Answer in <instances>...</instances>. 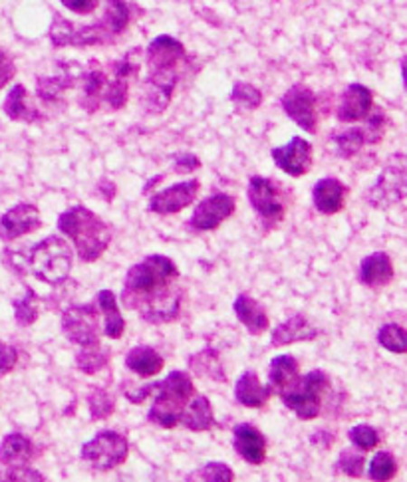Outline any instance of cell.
<instances>
[{
    "label": "cell",
    "instance_id": "obj_36",
    "mask_svg": "<svg viewBox=\"0 0 407 482\" xmlns=\"http://www.w3.org/2000/svg\"><path fill=\"white\" fill-rule=\"evenodd\" d=\"M88 405H90V417L94 419V421L108 419L116 409L114 397H111L106 389H101V387L91 389L90 395H88Z\"/></svg>",
    "mask_w": 407,
    "mask_h": 482
},
{
    "label": "cell",
    "instance_id": "obj_48",
    "mask_svg": "<svg viewBox=\"0 0 407 482\" xmlns=\"http://www.w3.org/2000/svg\"><path fill=\"white\" fill-rule=\"evenodd\" d=\"M60 3H62L68 10H72V13L86 16L94 13L99 5V0H60Z\"/></svg>",
    "mask_w": 407,
    "mask_h": 482
},
{
    "label": "cell",
    "instance_id": "obj_40",
    "mask_svg": "<svg viewBox=\"0 0 407 482\" xmlns=\"http://www.w3.org/2000/svg\"><path fill=\"white\" fill-rule=\"evenodd\" d=\"M395 473H398V463H395L393 455L382 450V453H378L372 458V463H370L372 480H390L395 477Z\"/></svg>",
    "mask_w": 407,
    "mask_h": 482
},
{
    "label": "cell",
    "instance_id": "obj_7",
    "mask_svg": "<svg viewBox=\"0 0 407 482\" xmlns=\"http://www.w3.org/2000/svg\"><path fill=\"white\" fill-rule=\"evenodd\" d=\"M403 199H407V156L395 153L385 163L374 187L365 193V201L374 209H388Z\"/></svg>",
    "mask_w": 407,
    "mask_h": 482
},
{
    "label": "cell",
    "instance_id": "obj_12",
    "mask_svg": "<svg viewBox=\"0 0 407 482\" xmlns=\"http://www.w3.org/2000/svg\"><path fill=\"white\" fill-rule=\"evenodd\" d=\"M249 201L264 222H280L284 217V204L280 193L272 179L254 175L249 181Z\"/></svg>",
    "mask_w": 407,
    "mask_h": 482
},
{
    "label": "cell",
    "instance_id": "obj_29",
    "mask_svg": "<svg viewBox=\"0 0 407 482\" xmlns=\"http://www.w3.org/2000/svg\"><path fill=\"white\" fill-rule=\"evenodd\" d=\"M5 114L13 121H23V123H34L43 119L38 108L30 104L28 94L24 86L16 84L13 90L8 91V96L5 99Z\"/></svg>",
    "mask_w": 407,
    "mask_h": 482
},
{
    "label": "cell",
    "instance_id": "obj_38",
    "mask_svg": "<svg viewBox=\"0 0 407 482\" xmlns=\"http://www.w3.org/2000/svg\"><path fill=\"white\" fill-rule=\"evenodd\" d=\"M231 101H235V104L242 109H257L262 104V94L259 91V88H254L252 84L237 81L231 91Z\"/></svg>",
    "mask_w": 407,
    "mask_h": 482
},
{
    "label": "cell",
    "instance_id": "obj_33",
    "mask_svg": "<svg viewBox=\"0 0 407 482\" xmlns=\"http://www.w3.org/2000/svg\"><path fill=\"white\" fill-rule=\"evenodd\" d=\"M298 377H300V367L292 355H277L270 362L269 367L270 387L279 389V392H284V389L290 387Z\"/></svg>",
    "mask_w": 407,
    "mask_h": 482
},
{
    "label": "cell",
    "instance_id": "obj_44",
    "mask_svg": "<svg viewBox=\"0 0 407 482\" xmlns=\"http://www.w3.org/2000/svg\"><path fill=\"white\" fill-rule=\"evenodd\" d=\"M139 54H141V50L139 48H134V50H129V52L126 54V58H121L119 61H116L114 64V76L116 78H131V76H136L137 71H139Z\"/></svg>",
    "mask_w": 407,
    "mask_h": 482
},
{
    "label": "cell",
    "instance_id": "obj_11",
    "mask_svg": "<svg viewBox=\"0 0 407 482\" xmlns=\"http://www.w3.org/2000/svg\"><path fill=\"white\" fill-rule=\"evenodd\" d=\"M280 106L298 128L307 133L318 131V118H317V96L314 91L304 84H294L289 88L287 94L282 96Z\"/></svg>",
    "mask_w": 407,
    "mask_h": 482
},
{
    "label": "cell",
    "instance_id": "obj_45",
    "mask_svg": "<svg viewBox=\"0 0 407 482\" xmlns=\"http://www.w3.org/2000/svg\"><path fill=\"white\" fill-rule=\"evenodd\" d=\"M18 362V352L13 345H8L5 342H0V377H5L14 369Z\"/></svg>",
    "mask_w": 407,
    "mask_h": 482
},
{
    "label": "cell",
    "instance_id": "obj_14",
    "mask_svg": "<svg viewBox=\"0 0 407 482\" xmlns=\"http://www.w3.org/2000/svg\"><path fill=\"white\" fill-rule=\"evenodd\" d=\"M272 159L277 167L282 169L290 177H304L312 169L314 156L312 143L302 137H292L289 146L274 147Z\"/></svg>",
    "mask_w": 407,
    "mask_h": 482
},
{
    "label": "cell",
    "instance_id": "obj_46",
    "mask_svg": "<svg viewBox=\"0 0 407 482\" xmlns=\"http://www.w3.org/2000/svg\"><path fill=\"white\" fill-rule=\"evenodd\" d=\"M16 74V66L3 48H0V90H3Z\"/></svg>",
    "mask_w": 407,
    "mask_h": 482
},
{
    "label": "cell",
    "instance_id": "obj_49",
    "mask_svg": "<svg viewBox=\"0 0 407 482\" xmlns=\"http://www.w3.org/2000/svg\"><path fill=\"white\" fill-rule=\"evenodd\" d=\"M6 480H44V477L38 473V470L26 468V467H10L8 475L5 477Z\"/></svg>",
    "mask_w": 407,
    "mask_h": 482
},
{
    "label": "cell",
    "instance_id": "obj_39",
    "mask_svg": "<svg viewBox=\"0 0 407 482\" xmlns=\"http://www.w3.org/2000/svg\"><path fill=\"white\" fill-rule=\"evenodd\" d=\"M364 465H365V458L360 450L345 449L340 453V458H338V463H336V468H338L340 473H344L345 477L360 478L364 473Z\"/></svg>",
    "mask_w": 407,
    "mask_h": 482
},
{
    "label": "cell",
    "instance_id": "obj_34",
    "mask_svg": "<svg viewBox=\"0 0 407 482\" xmlns=\"http://www.w3.org/2000/svg\"><path fill=\"white\" fill-rule=\"evenodd\" d=\"M109 360V352H106L101 344H94V345H86L81 347L80 354L76 355V365L81 373H98L101 372L108 365Z\"/></svg>",
    "mask_w": 407,
    "mask_h": 482
},
{
    "label": "cell",
    "instance_id": "obj_23",
    "mask_svg": "<svg viewBox=\"0 0 407 482\" xmlns=\"http://www.w3.org/2000/svg\"><path fill=\"white\" fill-rule=\"evenodd\" d=\"M108 78L104 71L98 68V64H91L90 70H81L80 76V86H81V96H80V106L86 111H96L101 104H104V94L108 88Z\"/></svg>",
    "mask_w": 407,
    "mask_h": 482
},
{
    "label": "cell",
    "instance_id": "obj_17",
    "mask_svg": "<svg viewBox=\"0 0 407 482\" xmlns=\"http://www.w3.org/2000/svg\"><path fill=\"white\" fill-rule=\"evenodd\" d=\"M201 189L199 179L183 181L173 184V187L156 193L149 201V211L156 214H175L197 199Z\"/></svg>",
    "mask_w": 407,
    "mask_h": 482
},
{
    "label": "cell",
    "instance_id": "obj_16",
    "mask_svg": "<svg viewBox=\"0 0 407 482\" xmlns=\"http://www.w3.org/2000/svg\"><path fill=\"white\" fill-rule=\"evenodd\" d=\"M146 58L149 71H167V70L179 71V66L183 61H187V50L177 38L163 34L157 36L156 40H151L146 50Z\"/></svg>",
    "mask_w": 407,
    "mask_h": 482
},
{
    "label": "cell",
    "instance_id": "obj_19",
    "mask_svg": "<svg viewBox=\"0 0 407 482\" xmlns=\"http://www.w3.org/2000/svg\"><path fill=\"white\" fill-rule=\"evenodd\" d=\"M232 447L242 460L251 465H262L267 458V439L257 427L241 423L232 430Z\"/></svg>",
    "mask_w": 407,
    "mask_h": 482
},
{
    "label": "cell",
    "instance_id": "obj_9",
    "mask_svg": "<svg viewBox=\"0 0 407 482\" xmlns=\"http://www.w3.org/2000/svg\"><path fill=\"white\" fill-rule=\"evenodd\" d=\"M62 332L70 342L86 347L99 344L98 312L91 304H74L62 314Z\"/></svg>",
    "mask_w": 407,
    "mask_h": 482
},
{
    "label": "cell",
    "instance_id": "obj_13",
    "mask_svg": "<svg viewBox=\"0 0 407 482\" xmlns=\"http://www.w3.org/2000/svg\"><path fill=\"white\" fill-rule=\"evenodd\" d=\"M235 213V199L227 193H215L209 199L199 203V207L193 213L189 227L193 231H215Z\"/></svg>",
    "mask_w": 407,
    "mask_h": 482
},
{
    "label": "cell",
    "instance_id": "obj_42",
    "mask_svg": "<svg viewBox=\"0 0 407 482\" xmlns=\"http://www.w3.org/2000/svg\"><path fill=\"white\" fill-rule=\"evenodd\" d=\"M187 480H209V482H232V470L225 463H209L187 477Z\"/></svg>",
    "mask_w": 407,
    "mask_h": 482
},
{
    "label": "cell",
    "instance_id": "obj_28",
    "mask_svg": "<svg viewBox=\"0 0 407 482\" xmlns=\"http://www.w3.org/2000/svg\"><path fill=\"white\" fill-rule=\"evenodd\" d=\"M33 455V440L23 433H10L0 443V463L6 467H26Z\"/></svg>",
    "mask_w": 407,
    "mask_h": 482
},
{
    "label": "cell",
    "instance_id": "obj_18",
    "mask_svg": "<svg viewBox=\"0 0 407 482\" xmlns=\"http://www.w3.org/2000/svg\"><path fill=\"white\" fill-rule=\"evenodd\" d=\"M60 74L56 76H40L36 81V94L44 104H58L60 98L64 96L66 90H72L81 76L80 64H68L62 61L58 64Z\"/></svg>",
    "mask_w": 407,
    "mask_h": 482
},
{
    "label": "cell",
    "instance_id": "obj_15",
    "mask_svg": "<svg viewBox=\"0 0 407 482\" xmlns=\"http://www.w3.org/2000/svg\"><path fill=\"white\" fill-rule=\"evenodd\" d=\"M43 227L40 211L30 203H18L0 217V239L10 242Z\"/></svg>",
    "mask_w": 407,
    "mask_h": 482
},
{
    "label": "cell",
    "instance_id": "obj_35",
    "mask_svg": "<svg viewBox=\"0 0 407 482\" xmlns=\"http://www.w3.org/2000/svg\"><path fill=\"white\" fill-rule=\"evenodd\" d=\"M378 342L392 354H407V330L398 324H385L378 332Z\"/></svg>",
    "mask_w": 407,
    "mask_h": 482
},
{
    "label": "cell",
    "instance_id": "obj_21",
    "mask_svg": "<svg viewBox=\"0 0 407 482\" xmlns=\"http://www.w3.org/2000/svg\"><path fill=\"white\" fill-rule=\"evenodd\" d=\"M317 337H318V330L307 320V316L294 314L289 317L287 322H282L274 327L272 336H270V345L280 347V345H289V344H297V342H312V340H317Z\"/></svg>",
    "mask_w": 407,
    "mask_h": 482
},
{
    "label": "cell",
    "instance_id": "obj_10",
    "mask_svg": "<svg viewBox=\"0 0 407 482\" xmlns=\"http://www.w3.org/2000/svg\"><path fill=\"white\" fill-rule=\"evenodd\" d=\"M383 131H385V118L382 111H378V114H374L368 119L364 128H350L340 133H334L332 143L340 157H354L358 156L365 146L380 143L383 137Z\"/></svg>",
    "mask_w": 407,
    "mask_h": 482
},
{
    "label": "cell",
    "instance_id": "obj_20",
    "mask_svg": "<svg viewBox=\"0 0 407 482\" xmlns=\"http://www.w3.org/2000/svg\"><path fill=\"white\" fill-rule=\"evenodd\" d=\"M374 108V96L370 88L362 84H350L342 94L338 106V119L342 123L362 121L370 116Z\"/></svg>",
    "mask_w": 407,
    "mask_h": 482
},
{
    "label": "cell",
    "instance_id": "obj_5",
    "mask_svg": "<svg viewBox=\"0 0 407 482\" xmlns=\"http://www.w3.org/2000/svg\"><path fill=\"white\" fill-rule=\"evenodd\" d=\"M74 252L60 237H48L34 244L28 252V266L40 282L60 286L72 272Z\"/></svg>",
    "mask_w": 407,
    "mask_h": 482
},
{
    "label": "cell",
    "instance_id": "obj_25",
    "mask_svg": "<svg viewBox=\"0 0 407 482\" xmlns=\"http://www.w3.org/2000/svg\"><path fill=\"white\" fill-rule=\"evenodd\" d=\"M393 280V264L385 252H374L360 262V282L370 288L390 284Z\"/></svg>",
    "mask_w": 407,
    "mask_h": 482
},
{
    "label": "cell",
    "instance_id": "obj_1",
    "mask_svg": "<svg viewBox=\"0 0 407 482\" xmlns=\"http://www.w3.org/2000/svg\"><path fill=\"white\" fill-rule=\"evenodd\" d=\"M185 290L179 284L175 262L163 254L146 256L126 274L121 302L128 310H136L149 324L177 320Z\"/></svg>",
    "mask_w": 407,
    "mask_h": 482
},
{
    "label": "cell",
    "instance_id": "obj_50",
    "mask_svg": "<svg viewBox=\"0 0 407 482\" xmlns=\"http://www.w3.org/2000/svg\"><path fill=\"white\" fill-rule=\"evenodd\" d=\"M402 78H403V86L407 90V56L402 60Z\"/></svg>",
    "mask_w": 407,
    "mask_h": 482
},
{
    "label": "cell",
    "instance_id": "obj_31",
    "mask_svg": "<svg viewBox=\"0 0 407 482\" xmlns=\"http://www.w3.org/2000/svg\"><path fill=\"white\" fill-rule=\"evenodd\" d=\"M98 306H99V310L104 312V317H106L104 334L109 337V340H119V337L124 336V332H126V320L119 312L116 294L111 290L98 292Z\"/></svg>",
    "mask_w": 407,
    "mask_h": 482
},
{
    "label": "cell",
    "instance_id": "obj_4",
    "mask_svg": "<svg viewBox=\"0 0 407 482\" xmlns=\"http://www.w3.org/2000/svg\"><path fill=\"white\" fill-rule=\"evenodd\" d=\"M156 399L149 409L147 419L163 429L177 427L183 409L195 395V385L185 372H171L163 382H156Z\"/></svg>",
    "mask_w": 407,
    "mask_h": 482
},
{
    "label": "cell",
    "instance_id": "obj_41",
    "mask_svg": "<svg viewBox=\"0 0 407 482\" xmlns=\"http://www.w3.org/2000/svg\"><path fill=\"white\" fill-rule=\"evenodd\" d=\"M128 80L126 78H116L108 81L106 94H104V104H108L111 109H121L128 104Z\"/></svg>",
    "mask_w": 407,
    "mask_h": 482
},
{
    "label": "cell",
    "instance_id": "obj_6",
    "mask_svg": "<svg viewBox=\"0 0 407 482\" xmlns=\"http://www.w3.org/2000/svg\"><path fill=\"white\" fill-rule=\"evenodd\" d=\"M328 387V375L322 369H314V372L298 377L290 387L280 392V399L302 421H312L322 411V397Z\"/></svg>",
    "mask_w": 407,
    "mask_h": 482
},
{
    "label": "cell",
    "instance_id": "obj_37",
    "mask_svg": "<svg viewBox=\"0 0 407 482\" xmlns=\"http://www.w3.org/2000/svg\"><path fill=\"white\" fill-rule=\"evenodd\" d=\"M40 316V307H38V296L26 288V296L14 302V317L18 326H33Z\"/></svg>",
    "mask_w": 407,
    "mask_h": 482
},
{
    "label": "cell",
    "instance_id": "obj_26",
    "mask_svg": "<svg viewBox=\"0 0 407 482\" xmlns=\"http://www.w3.org/2000/svg\"><path fill=\"white\" fill-rule=\"evenodd\" d=\"M232 310H235L239 322L247 327L252 336H260L262 332L269 330L270 322L267 312H264V307L257 300L251 298L249 294H239L235 304H232Z\"/></svg>",
    "mask_w": 407,
    "mask_h": 482
},
{
    "label": "cell",
    "instance_id": "obj_8",
    "mask_svg": "<svg viewBox=\"0 0 407 482\" xmlns=\"http://www.w3.org/2000/svg\"><path fill=\"white\" fill-rule=\"evenodd\" d=\"M128 453V439L119 435L118 430L108 429L99 430L94 439H90L88 443L81 447V458H84L91 468L99 470V473H106V470L124 465Z\"/></svg>",
    "mask_w": 407,
    "mask_h": 482
},
{
    "label": "cell",
    "instance_id": "obj_47",
    "mask_svg": "<svg viewBox=\"0 0 407 482\" xmlns=\"http://www.w3.org/2000/svg\"><path fill=\"white\" fill-rule=\"evenodd\" d=\"M173 161H175L177 173H191L201 167V159L197 156H193V153H177Z\"/></svg>",
    "mask_w": 407,
    "mask_h": 482
},
{
    "label": "cell",
    "instance_id": "obj_43",
    "mask_svg": "<svg viewBox=\"0 0 407 482\" xmlns=\"http://www.w3.org/2000/svg\"><path fill=\"white\" fill-rule=\"evenodd\" d=\"M348 437L354 443V447L360 449V450H372V449L378 447V443H380L378 430H375L370 425H355V427H352L348 430Z\"/></svg>",
    "mask_w": 407,
    "mask_h": 482
},
{
    "label": "cell",
    "instance_id": "obj_32",
    "mask_svg": "<svg viewBox=\"0 0 407 482\" xmlns=\"http://www.w3.org/2000/svg\"><path fill=\"white\" fill-rule=\"evenodd\" d=\"M189 369L199 377H207V379H213V382H221V383L227 382L225 369H222V364H221V355L219 352L211 350V347L193 354L189 357Z\"/></svg>",
    "mask_w": 407,
    "mask_h": 482
},
{
    "label": "cell",
    "instance_id": "obj_24",
    "mask_svg": "<svg viewBox=\"0 0 407 482\" xmlns=\"http://www.w3.org/2000/svg\"><path fill=\"white\" fill-rule=\"evenodd\" d=\"M272 393L270 385H262L260 379L254 372H244L235 385L237 403L249 409H262L269 403Z\"/></svg>",
    "mask_w": 407,
    "mask_h": 482
},
{
    "label": "cell",
    "instance_id": "obj_3",
    "mask_svg": "<svg viewBox=\"0 0 407 482\" xmlns=\"http://www.w3.org/2000/svg\"><path fill=\"white\" fill-rule=\"evenodd\" d=\"M58 229L72 239L78 256L84 262H94L108 250L111 242V227L96 213L76 204L58 217Z\"/></svg>",
    "mask_w": 407,
    "mask_h": 482
},
{
    "label": "cell",
    "instance_id": "obj_2",
    "mask_svg": "<svg viewBox=\"0 0 407 482\" xmlns=\"http://www.w3.org/2000/svg\"><path fill=\"white\" fill-rule=\"evenodd\" d=\"M104 16L94 24H74L68 18L56 14L50 24L48 38L56 48L74 46H104L126 33L129 24V6L124 0H104Z\"/></svg>",
    "mask_w": 407,
    "mask_h": 482
},
{
    "label": "cell",
    "instance_id": "obj_22",
    "mask_svg": "<svg viewBox=\"0 0 407 482\" xmlns=\"http://www.w3.org/2000/svg\"><path fill=\"white\" fill-rule=\"evenodd\" d=\"M345 194H348V189H345V184L342 181L334 177H324L314 184L312 191L314 207H317L322 214H336L344 209Z\"/></svg>",
    "mask_w": 407,
    "mask_h": 482
},
{
    "label": "cell",
    "instance_id": "obj_27",
    "mask_svg": "<svg viewBox=\"0 0 407 482\" xmlns=\"http://www.w3.org/2000/svg\"><path fill=\"white\" fill-rule=\"evenodd\" d=\"M179 423L191 430H197V433L215 427V413H213L209 399L205 395H193L191 403H187V407L183 409Z\"/></svg>",
    "mask_w": 407,
    "mask_h": 482
},
{
    "label": "cell",
    "instance_id": "obj_30",
    "mask_svg": "<svg viewBox=\"0 0 407 482\" xmlns=\"http://www.w3.org/2000/svg\"><path fill=\"white\" fill-rule=\"evenodd\" d=\"M163 357L147 345H137L126 357V365L129 372H134L139 377H156L163 369Z\"/></svg>",
    "mask_w": 407,
    "mask_h": 482
}]
</instances>
